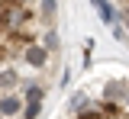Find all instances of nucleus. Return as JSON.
Instances as JSON below:
<instances>
[{"label":"nucleus","mask_w":129,"mask_h":119,"mask_svg":"<svg viewBox=\"0 0 129 119\" xmlns=\"http://www.w3.org/2000/svg\"><path fill=\"white\" fill-rule=\"evenodd\" d=\"M23 61H26V65H29V68H45L48 65V51H45V45H42V42H32V45H26V48H23Z\"/></svg>","instance_id":"f03ea898"},{"label":"nucleus","mask_w":129,"mask_h":119,"mask_svg":"<svg viewBox=\"0 0 129 119\" xmlns=\"http://www.w3.org/2000/svg\"><path fill=\"white\" fill-rule=\"evenodd\" d=\"M74 119H107V116H103L100 103H97V100H90V103H87V106H84V109H81Z\"/></svg>","instance_id":"6e6552de"},{"label":"nucleus","mask_w":129,"mask_h":119,"mask_svg":"<svg viewBox=\"0 0 129 119\" xmlns=\"http://www.w3.org/2000/svg\"><path fill=\"white\" fill-rule=\"evenodd\" d=\"M110 29H113V35H116V39H123V35H126V29H123V26H119V23H113Z\"/></svg>","instance_id":"ddd939ff"},{"label":"nucleus","mask_w":129,"mask_h":119,"mask_svg":"<svg viewBox=\"0 0 129 119\" xmlns=\"http://www.w3.org/2000/svg\"><path fill=\"white\" fill-rule=\"evenodd\" d=\"M7 58H13V48H10L7 39H0V61H7Z\"/></svg>","instance_id":"f8f14e48"},{"label":"nucleus","mask_w":129,"mask_h":119,"mask_svg":"<svg viewBox=\"0 0 129 119\" xmlns=\"http://www.w3.org/2000/svg\"><path fill=\"white\" fill-rule=\"evenodd\" d=\"M16 87H19V74L13 68H3L0 71V93H13Z\"/></svg>","instance_id":"20e7f679"},{"label":"nucleus","mask_w":129,"mask_h":119,"mask_svg":"<svg viewBox=\"0 0 129 119\" xmlns=\"http://www.w3.org/2000/svg\"><path fill=\"white\" fill-rule=\"evenodd\" d=\"M87 103H90V97H87V93H74V97H71V109H74V116H78Z\"/></svg>","instance_id":"9d476101"},{"label":"nucleus","mask_w":129,"mask_h":119,"mask_svg":"<svg viewBox=\"0 0 129 119\" xmlns=\"http://www.w3.org/2000/svg\"><path fill=\"white\" fill-rule=\"evenodd\" d=\"M90 3H94V7H97V13H100V19H103L107 26H113V23H116V13H113L110 0H90Z\"/></svg>","instance_id":"39448f33"},{"label":"nucleus","mask_w":129,"mask_h":119,"mask_svg":"<svg viewBox=\"0 0 129 119\" xmlns=\"http://www.w3.org/2000/svg\"><path fill=\"white\" fill-rule=\"evenodd\" d=\"M42 45H45L48 55H52V51H58V32H55V29H45V35H42Z\"/></svg>","instance_id":"1a4fd4ad"},{"label":"nucleus","mask_w":129,"mask_h":119,"mask_svg":"<svg viewBox=\"0 0 129 119\" xmlns=\"http://www.w3.org/2000/svg\"><path fill=\"white\" fill-rule=\"evenodd\" d=\"M42 97H45V87L29 81V84H26V90H23V100H26V103H42Z\"/></svg>","instance_id":"423d86ee"},{"label":"nucleus","mask_w":129,"mask_h":119,"mask_svg":"<svg viewBox=\"0 0 129 119\" xmlns=\"http://www.w3.org/2000/svg\"><path fill=\"white\" fill-rule=\"evenodd\" d=\"M126 93H129V81H110V84L103 87V100L116 103V106L126 103Z\"/></svg>","instance_id":"7ed1b4c3"},{"label":"nucleus","mask_w":129,"mask_h":119,"mask_svg":"<svg viewBox=\"0 0 129 119\" xmlns=\"http://www.w3.org/2000/svg\"><path fill=\"white\" fill-rule=\"evenodd\" d=\"M42 113V103H26V109H23V119H39Z\"/></svg>","instance_id":"9b49d317"},{"label":"nucleus","mask_w":129,"mask_h":119,"mask_svg":"<svg viewBox=\"0 0 129 119\" xmlns=\"http://www.w3.org/2000/svg\"><path fill=\"white\" fill-rule=\"evenodd\" d=\"M26 109V100L19 93H0V119H16L23 116Z\"/></svg>","instance_id":"f257e3e1"},{"label":"nucleus","mask_w":129,"mask_h":119,"mask_svg":"<svg viewBox=\"0 0 129 119\" xmlns=\"http://www.w3.org/2000/svg\"><path fill=\"white\" fill-rule=\"evenodd\" d=\"M55 10H58V3H55V0H42V10H39V19L45 23L48 29H52V23H55Z\"/></svg>","instance_id":"0eeeda50"},{"label":"nucleus","mask_w":129,"mask_h":119,"mask_svg":"<svg viewBox=\"0 0 129 119\" xmlns=\"http://www.w3.org/2000/svg\"><path fill=\"white\" fill-rule=\"evenodd\" d=\"M19 3H23V7H29V3H32V0H19Z\"/></svg>","instance_id":"4468645a"}]
</instances>
